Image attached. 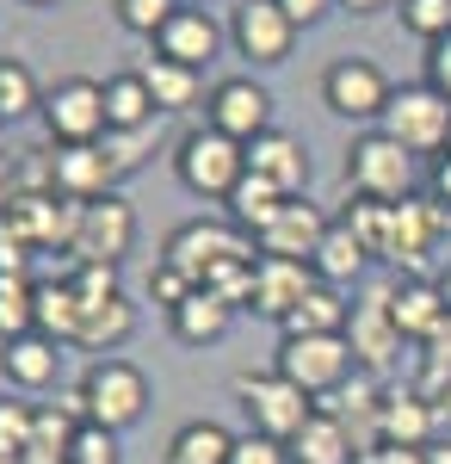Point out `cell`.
<instances>
[{"label":"cell","instance_id":"1","mask_svg":"<svg viewBox=\"0 0 451 464\" xmlns=\"http://www.w3.org/2000/svg\"><path fill=\"white\" fill-rule=\"evenodd\" d=\"M235 402H242V415H247V433H266L278 446H291L315 415V396L297 391L278 372H242L235 378Z\"/></svg>","mask_w":451,"mask_h":464},{"label":"cell","instance_id":"2","mask_svg":"<svg viewBox=\"0 0 451 464\" xmlns=\"http://www.w3.org/2000/svg\"><path fill=\"white\" fill-rule=\"evenodd\" d=\"M347 186H352V198L402 205V198H415V155L389 130H359L347 149Z\"/></svg>","mask_w":451,"mask_h":464},{"label":"cell","instance_id":"3","mask_svg":"<svg viewBox=\"0 0 451 464\" xmlns=\"http://www.w3.org/2000/svg\"><path fill=\"white\" fill-rule=\"evenodd\" d=\"M81 409H87V421H100V428L124 433L142 421V409H149V378H142V365L130 359H93L87 372H81Z\"/></svg>","mask_w":451,"mask_h":464},{"label":"cell","instance_id":"4","mask_svg":"<svg viewBox=\"0 0 451 464\" xmlns=\"http://www.w3.org/2000/svg\"><path fill=\"white\" fill-rule=\"evenodd\" d=\"M174 174L186 192H198V198H229L247 174V143L235 137H223V130H192V137H179L174 149Z\"/></svg>","mask_w":451,"mask_h":464},{"label":"cell","instance_id":"5","mask_svg":"<svg viewBox=\"0 0 451 464\" xmlns=\"http://www.w3.org/2000/svg\"><path fill=\"white\" fill-rule=\"evenodd\" d=\"M168 266H179L192 285H205L216 266H229V260H260V242L242 236L235 223H210V217H192V223H179L174 236H168V248H161Z\"/></svg>","mask_w":451,"mask_h":464},{"label":"cell","instance_id":"6","mask_svg":"<svg viewBox=\"0 0 451 464\" xmlns=\"http://www.w3.org/2000/svg\"><path fill=\"white\" fill-rule=\"evenodd\" d=\"M278 378H291L297 391H310L315 402L328 391H341L352 372H359V359H352L347 334H284L278 341V359H273Z\"/></svg>","mask_w":451,"mask_h":464},{"label":"cell","instance_id":"7","mask_svg":"<svg viewBox=\"0 0 451 464\" xmlns=\"http://www.w3.org/2000/svg\"><path fill=\"white\" fill-rule=\"evenodd\" d=\"M378 130H389V137L408 149V155H433V161H439V155H446V143H451V100L439 93V87H427V81L396 87Z\"/></svg>","mask_w":451,"mask_h":464},{"label":"cell","instance_id":"8","mask_svg":"<svg viewBox=\"0 0 451 464\" xmlns=\"http://www.w3.org/2000/svg\"><path fill=\"white\" fill-rule=\"evenodd\" d=\"M43 130H50V149H74V143H100L105 130V81H87V74H69L43 93Z\"/></svg>","mask_w":451,"mask_h":464},{"label":"cell","instance_id":"9","mask_svg":"<svg viewBox=\"0 0 451 464\" xmlns=\"http://www.w3.org/2000/svg\"><path fill=\"white\" fill-rule=\"evenodd\" d=\"M389 81H383L378 63H365V56H341V63H328L321 74V106L334 111V118H352V124H371L378 130L383 111H389Z\"/></svg>","mask_w":451,"mask_h":464},{"label":"cell","instance_id":"10","mask_svg":"<svg viewBox=\"0 0 451 464\" xmlns=\"http://www.w3.org/2000/svg\"><path fill=\"white\" fill-rule=\"evenodd\" d=\"M137 248V211L105 192V198H87L81 205V229H74V266H118L124 254Z\"/></svg>","mask_w":451,"mask_h":464},{"label":"cell","instance_id":"11","mask_svg":"<svg viewBox=\"0 0 451 464\" xmlns=\"http://www.w3.org/2000/svg\"><path fill=\"white\" fill-rule=\"evenodd\" d=\"M205 124H210V130H223V137H235V143H254V137L273 130V93H266L254 74H229V81L210 87Z\"/></svg>","mask_w":451,"mask_h":464},{"label":"cell","instance_id":"12","mask_svg":"<svg viewBox=\"0 0 451 464\" xmlns=\"http://www.w3.org/2000/svg\"><path fill=\"white\" fill-rule=\"evenodd\" d=\"M229 44H235V56H247L254 69H278L291 56V44H297V25L284 19L278 0H242L229 13Z\"/></svg>","mask_w":451,"mask_h":464},{"label":"cell","instance_id":"13","mask_svg":"<svg viewBox=\"0 0 451 464\" xmlns=\"http://www.w3.org/2000/svg\"><path fill=\"white\" fill-rule=\"evenodd\" d=\"M347 347L359 359V372H389L396 353H402V328L389 322V285L371 291L365 304H352V322H347Z\"/></svg>","mask_w":451,"mask_h":464},{"label":"cell","instance_id":"14","mask_svg":"<svg viewBox=\"0 0 451 464\" xmlns=\"http://www.w3.org/2000/svg\"><path fill=\"white\" fill-rule=\"evenodd\" d=\"M383 396H389V391H383L378 372H352L347 384H341V391H328L315 409H321V415H334V421L359 440V452H365V446H378V409H383Z\"/></svg>","mask_w":451,"mask_h":464},{"label":"cell","instance_id":"15","mask_svg":"<svg viewBox=\"0 0 451 464\" xmlns=\"http://www.w3.org/2000/svg\"><path fill=\"white\" fill-rule=\"evenodd\" d=\"M247 174L273 179L284 198H303V186H310V155H303V143L291 137V130H266V137H254L247 143Z\"/></svg>","mask_w":451,"mask_h":464},{"label":"cell","instance_id":"16","mask_svg":"<svg viewBox=\"0 0 451 464\" xmlns=\"http://www.w3.org/2000/svg\"><path fill=\"white\" fill-rule=\"evenodd\" d=\"M216 50H223V25L210 19L205 6H179L174 19L161 25V37H155V56L186 63V69H205Z\"/></svg>","mask_w":451,"mask_h":464},{"label":"cell","instance_id":"17","mask_svg":"<svg viewBox=\"0 0 451 464\" xmlns=\"http://www.w3.org/2000/svg\"><path fill=\"white\" fill-rule=\"evenodd\" d=\"M310 285H315L310 260H273V254H260V266H254V316L284 322L297 304H303Z\"/></svg>","mask_w":451,"mask_h":464},{"label":"cell","instance_id":"18","mask_svg":"<svg viewBox=\"0 0 451 464\" xmlns=\"http://www.w3.org/2000/svg\"><path fill=\"white\" fill-rule=\"evenodd\" d=\"M81 421H87L81 396H69V402H43V409L32 415V433H25L19 464H69V446H74V433H81Z\"/></svg>","mask_w":451,"mask_h":464},{"label":"cell","instance_id":"19","mask_svg":"<svg viewBox=\"0 0 451 464\" xmlns=\"http://www.w3.org/2000/svg\"><path fill=\"white\" fill-rule=\"evenodd\" d=\"M56 372H62V341H50V334H19L0 347V378L13 391H50Z\"/></svg>","mask_w":451,"mask_h":464},{"label":"cell","instance_id":"20","mask_svg":"<svg viewBox=\"0 0 451 464\" xmlns=\"http://www.w3.org/2000/svg\"><path fill=\"white\" fill-rule=\"evenodd\" d=\"M50 168H56V192L62 198H105V192H118V179H111V161H105L100 143H74V149H50Z\"/></svg>","mask_w":451,"mask_h":464},{"label":"cell","instance_id":"21","mask_svg":"<svg viewBox=\"0 0 451 464\" xmlns=\"http://www.w3.org/2000/svg\"><path fill=\"white\" fill-rule=\"evenodd\" d=\"M328 223H334V217H321L310 198H291V205L278 211V223L260 236V254H273V260H310V254L321 248V236H328Z\"/></svg>","mask_w":451,"mask_h":464},{"label":"cell","instance_id":"22","mask_svg":"<svg viewBox=\"0 0 451 464\" xmlns=\"http://www.w3.org/2000/svg\"><path fill=\"white\" fill-rule=\"evenodd\" d=\"M389 322L402 328V341H427L439 322H446V297H439V279H402L389 285Z\"/></svg>","mask_w":451,"mask_h":464},{"label":"cell","instance_id":"23","mask_svg":"<svg viewBox=\"0 0 451 464\" xmlns=\"http://www.w3.org/2000/svg\"><path fill=\"white\" fill-rule=\"evenodd\" d=\"M130 334H137V304H130L124 291H118V297H105V304H81V334H74V347L111 359Z\"/></svg>","mask_w":451,"mask_h":464},{"label":"cell","instance_id":"24","mask_svg":"<svg viewBox=\"0 0 451 464\" xmlns=\"http://www.w3.org/2000/svg\"><path fill=\"white\" fill-rule=\"evenodd\" d=\"M365 266H371V248H365L347 223L334 217V223H328V236H321V248L310 254V273L321 279V285H341V291H347L352 279H365Z\"/></svg>","mask_w":451,"mask_h":464},{"label":"cell","instance_id":"25","mask_svg":"<svg viewBox=\"0 0 451 464\" xmlns=\"http://www.w3.org/2000/svg\"><path fill=\"white\" fill-rule=\"evenodd\" d=\"M168 322H174V334L186 341V347H216V341H223V334L235 328V304L198 285V291H192V297H186V304H179Z\"/></svg>","mask_w":451,"mask_h":464},{"label":"cell","instance_id":"26","mask_svg":"<svg viewBox=\"0 0 451 464\" xmlns=\"http://www.w3.org/2000/svg\"><path fill=\"white\" fill-rule=\"evenodd\" d=\"M433 433H439V415H433L415 391L383 396V409H378V440L383 446H433Z\"/></svg>","mask_w":451,"mask_h":464},{"label":"cell","instance_id":"27","mask_svg":"<svg viewBox=\"0 0 451 464\" xmlns=\"http://www.w3.org/2000/svg\"><path fill=\"white\" fill-rule=\"evenodd\" d=\"M223 205H229V223H235L242 236H254V242H260V236H266V229L278 223V211H284L291 198L278 192L273 179H260V174H242V186H235V192H229Z\"/></svg>","mask_w":451,"mask_h":464},{"label":"cell","instance_id":"28","mask_svg":"<svg viewBox=\"0 0 451 464\" xmlns=\"http://www.w3.org/2000/svg\"><path fill=\"white\" fill-rule=\"evenodd\" d=\"M347 322H352L347 291H341V285H321V279H315V285L303 291V304H297L291 316L278 322V328H284V334H347Z\"/></svg>","mask_w":451,"mask_h":464},{"label":"cell","instance_id":"29","mask_svg":"<svg viewBox=\"0 0 451 464\" xmlns=\"http://www.w3.org/2000/svg\"><path fill=\"white\" fill-rule=\"evenodd\" d=\"M291 464H359V440H352L334 415H321V409H315L310 428L291 440Z\"/></svg>","mask_w":451,"mask_h":464},{"label":"cell","instance_id":"30","mask_svg":"<svg viewBox=\"0 0 451 464\" xmlns=\"http://www.w3.org/2000/svg\"><path fill=\"white\" fill-rule=\"evenodd\" d=\"M155 118H161V111H155V93H149V81H142L137 69L105 81V124H111V130H149Z\"/></svg>","mask_w":451,"mask_h":464},{"label":"cell","instance_id":"31","mask_svg":"<svg viewBox=\"0 0 451 464\" xmlns=\"http://www.w3.org/2000/svg\"><path fill=\"white\" fill-rule=\"evenodd\" d=\"M229 452H235V433L223 421H186L168 440V464H229Z\"/></svg>","mask_w":451,"mask_h":464},{"label":"cell","instance_id":"32","mask_svg":"<svg viewBox=\"0 0 451 464\" xmlns=\"http://www.w3.org/2000/svg\"><path fill=\"white\" fill-rule=\"evenodd\" d=\"M37 334L74 347V334H81V297H74L69 279H37Z\"/></svg>","mask_w":451,"mask_h":464},{"label":"cell","instance_id":"33","mask_svg":"<svg viewBox=\"0 0 451 464\" xmlns=\"http://www.w3.org/2000/svg\"><path fill=\"white\" fill-rule=\"evenodd\" d=\"M137 74L149 81V93H155V111H186L192 100H198V69H186V63L149 56Z\"/></svg>","mask_w":451,"mask_h":464},{"label":"cell","instance_id":"34","mask_svg":"<svg viewBox=\"0 0 451 464\" xmlns=\"http://www.w3.org/2000/svg\"><path fill=\"white\" fill-rule=\"evenodd\" d=\"M37 334V279H0V347Z\"/></svg>","mask_w":451,"mask_h":464},{"label":"cell","instance_id":"35","mask_svg":"<svg viewBox=\"0 0 451 464\" xmlns=\"http://www.w3.org/2000/svg\"><path fill=\"white\" fill-rule=\"evenodd\" d=\"M25 111H43V93H37L32 69L19 56H0V124L25 118Z\"/></svg>","mask_w":451,"mask_h":464},{"label":"cell","instance_id":"36","mask_svg":"<svg viewBox=\"0 0 451 464\" xmlns=\"http://www.w3.org/2000/svg\"><path fill=\"white\" fill-rule=\"evenodd\" d=\"M341 223H347L365 248H371V260H383V254H389V205H378V198H347Z\"/></svg>","mask_w":451,"mask_h":464},{"label":"cell","instance_id":"37","mask_svg":"<svg viewBox=\"0 0 451 464\" xmlns=\"http://www.w3.org/2000/svg\"><path fill=\"white\" fill-rule=\"evenodd\" d=\"M100 149H105V161H111V179H130L149 161V149H155V124L149 130H105Z\"/></svg>","mask_w":451,"mask_h":464},{"label":"cell","instance_id":"38","mask_svg":"<svg viewBox=\"0 0 451 464\" xmlns=\"http://www.w3.org/2000/svg\"><path fill=\"white\" fill-rule=\"evenodd\" d=\"M402 32H415L420 44H439L451 37V0H402Z\"/></svg>","mask_w":451,"mask_h":464},{"label":"cell","instance_id":"39","mask_svg":"<svg viewBox=\"0 0 451 464\" xmlns=\"http://www.w3.org/2000/svg\"><path fill=\"white\" fill-rule=\"evenodd\" d=\"M179 13V0H118V25L124 32H137V37H161V25Z\"/></svg>","mask_w":451,"mask_h":464},{"label":"cell","instance_id":"40","mask_svg":"<svg viewBox=\"0 0 451 464\" xmlns=\"http://www.w3.org/2000/svg\"><path fill=\"white\" fill-rule=\"evenodd\" d=\"M69 464H124L118 433L100 428V421H81V433H74V446H69Z\"/></svg>","mask_w":451,"mask_h":464},{"label":"cell","instance_id":"41","mask_svg":"<svg viewBox=\"0 0 451 464\" xmlns=\"http://www.w3.org/2000/svg\"><path fill=\"white\" fill-rule=\"evenodd\" d=\"M32 402H19V396H0V452L6 459H19L25 452V433H32Z\"/></svg>","mask_w":451,"mask_h":464},{"label":"cell","instance_id":"42","mask_svg":"<svg viewBox=\"0 0 451 464\" xmlns=\"http://www.w3.org/2000/svg\"><path fill=\"white\" fill-rule=\"evenodd\" d=\"M192 279H186V273H179V266H168V260H155V273H149V297H155V304H161V310H168V316H174L179 304H186V297H192Z\"/></svg>","mask_w":451,"mask_h":464},{"label":"cell","instance_id":"43","mask_svg":"<svg viewBox=\"0 0 451 464\" xmlns=\"http://www.w3.org/2000/svg\"><path fill=\"white\" fill-rule=\"evenodd\" d=\"M69 285L81 304H105V297H118V266H74Z\"/></svg>","mask_w":451,"mask_h":464},{"label":"cell","instance_id":"44","mask_svg":"<svg viewBox=\"0 0 451 464\" xmlns=\"http://www.w3.org/2000/svg\"><path fill=\"white\" fill-rule=\"evenodd\" d=\"M229 464H291V446H278V440H266V433H235Z\"/></svg>","mask_w":451,"mask_h":464},{"label":"cell","instance_id":"45","mask_svg":"<svg viewBox=\"0 0 451 464\" xmlns=\"http://www.w3.org/2000/svg\"><path fill=\"white\" fill-rule=\"evenodd\" d=\"M25 266H32V248H25V242L0 223V279H32Z\"/></svg>","mask_w":451,"mask_h":464},{"label":"cell","instance_id":"46","mask_svg":"<svg viewBox=\"0 0 451 464\" xmlns=\"http://www.w3.org/2000/svg\"><path fill=\"white\" fill-rule=\"evenodd\" d=\"M427 87H439V93L451 100V37L427 44Z\"/></svg>","mask_w":451,"mask_h":464},{"label":"cell","instance_id":"47","mask_svg":"<svg viewBox=\"0 0 451 464\" xmlns=\"http://www.w3.org/2000/svg\"><path fill=\"white\" fill-rule=\"evenodd\" d=\"M359 464H427V446H365L359 452Z\"/></svg>","mask_w":451,"mask_h":464},{"label":"cell","instance_id":"48","mask_svg":"<svg viewBox=\"0 0 451 464\" xmlns=\"http://www.w3.org/2000/svg\"><path fill=\"white\" fill-rule=\"evenodd\" d=\"M284 6V19L297 25V32H310V25H321L328 13H334V0H278Z\"/></svg>","mask_w":451,"mask_h":464},{"label":"cell","instance_id":"49","mask_svg":"<svg viewBox=\"0 0 451 464\" xmlns=\"http://www.w3.org/2000/svg\"><path fill=\"white\" fill-rule=\"evenodd\" d=\"M420 365H451V310H446V322L420 341Z\"/></svg>","mask_w":451,"mask_h":464},{"label":"cell","instance_id":"50","mask_svg":"<svg viewBox=\"0 0 451 464\" xmlns=\"http://www.w3.org/2000/svg\"><path fill=\"white\" fill-rule=\"evenodd\" d=\"M433 198H439V205H451V155H439V161H433Z\"/></svg>","mask_w":451,"mask_h":464},{"label":"cell","instance_id":"51","mask_svg":"<svg viewBox=\"0 0 451 464\" xmlns=\"http://www.w3.org/2000/svg\"><path fill=\"white\" fill-rule=\"evenodd\" d=\"M334 6H341V13H352V19H371V13H383L389 0H334Z\"/></svg>","mask_w":451,"mask_h":464},{"label":"cell","instance_id":"52","mask_svg":"<svg viewBox=\"0 0 451 464\" xmlns=\"http://www.w3.org/2000/svg\"><path fill=\"white\" fill-rule=\"evenodd\" d=\"M13 205V155H0V211Z\"/></svg>","mask_w":451,"mask_h":464},{"label":"cell","instance_id":"53","mask_svg":"<svg viewBox=\"0 0 451 464\" xmlns=\"http://www.w3.org/2000/svg\"><path fill=\"white\" fill-rule=\"evenodd\" d=\"M427 464H451V440H433L427 446Z\"/></svg>","mask_w":451,"mask_h":464},{"label":"cell","instance_id":"54","mask_svg":"<svg viewBox=\"0 0 451 464\" xmlns=\"http://www.w3.org/2000/svg\"><path fill=\"white\" fill-rule=\"evenodd\" d=\"M439 297H446V310H451V260L439 266Z\"/></svg>","mask_w":451,"mask_h":464},{"label":"cell","instance_id":"55","mask_svg":"<svg viewBox=\"0 0 451 464\" xmlns=\"http://www.w3.org/2000/svg\"><path fill=\"white\" fill-rule=\"evenodd\" d=\"M25 6H56V0H25Z\"/></svg>","mask_w":451,"mask_h":464},{"label":"cell","instance_id":"56","mask_svg":"<svg viewBox=\"0 0 451 464\" xmlns=\"http://www.w3.org/2000/svg\"><path fill=\"white\" fill-rule=\"evenodd\" d=\"M179 6H205V0H179Z\"/></svg>","mask_w":451,"mask_h":464},{"label":"cell","instance_id":"57","mask_svg":"<svg viewBox=\"0 0 451 464\" xmlns=\"http://www.w3.org/2000/svg\"><path fill=\"white\" fill-rule=\"evenodd\" d=\"M0 464H19V459H6V452H0Z\"/></svg>","mask_w":451,"mask_h":464},{"label":"cell","instance_id":"58","mask_svg":"<svg viewBox=\"0 0 451 464\" xmlns=\"http://www.w3.org/2000/svg\"><path fill=\"white\" fill-rule=\"evenodd\" d=\"M0 137H6V124H0Z\"/></svg>","mask_w":451,"mask_h":464},{"label":"cell","instance_id":"59","mask_svg":"<svg viewBox=\"0 0 451 464\" xmlns=\"http://www.w3.org/2000/svg\"><path fill=\"white\" fill-rule=\"evenodd\" d=\"M446 155H451V143H446Z\"/></svg>","mask_w":451,"mask_h":464}]
</instances>
